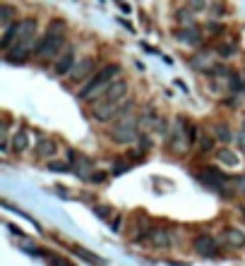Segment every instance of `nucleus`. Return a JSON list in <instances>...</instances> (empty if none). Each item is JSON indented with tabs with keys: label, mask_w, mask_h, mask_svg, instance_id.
Here are the masks:
<instances>
[{
	"label": "nucleus",
	"mask_w": 245,
	"mask_h": 266,
	"mask_svg": "<svg viewBox=\"0 0 245 266\" xmlns=\"http://www.w3.org/2000/svg\"><path fill=\"white\" fill-rule=\"evenodd\" d=\"M152 245L154 247H171L173 245V233L171 230H152Z\"/></svg>",
	"instance_id": "obj_12"
},
{
	"label": "nucleus",
	"mask_w": 245,
	"mask_h": 266,
	"mask_svg": "<svg viewBox=\"0 0 245 266\" xmlns=\"http://www.w3.org/2000/svg\"><path fill=\"white\" fill-rule=\"evenodd\" d=\"M118 122H116V127L111 129V139L116 142V144H132L139 139L137 135V118L135 115H130V103H123V108L118 113Z\"/></svg>",
	"instance_id": "obj_4"
},
{
	"label": "nucleus",
	"mask_w": 245,
	"mask_h": 266,
	"mask_svg": "<svg viewBox=\"0 0 245 266\" xmlns=\"http://www.w3.org/2000/svg\"><path fill=\"white\" fill-rule=\"evenodd\" d=\"M233 53H236V46H233V43H231V46H228V43L219 46V55H221V58H231Z\"/></svg>",
	"instance_id": "obj_19"
},
{
	"label": "nucleus",
	"mask_w": 245,
	"mask_h": 266,
	"mask_svg": "<svg viewBox=\"0 0 245 266\" xmlns=\"http://www.w3.org/2000/svg\"><path fill=\"white\" fill-rule=\"evenodd\" d=\"M209 31H214V34H219V31H221V27H219V24H217V22H212V24H209Z\"/></svg>",
	"instance_id": "obj_26"
},
{
	"label": "nucleus",
	"mask_w": 245,
	"mask_h": 266,
	"mask_svg": "<svg viewBox=\"0 0 245 266\" xmlns=\"http://www.w3.org/2000/svg\"><path fill=\"white\" fill-rule=\"evenodd\" d=\"M188 8H190L192 12H202V10H204V0H190Z\"/></svg>",
	"instance_id": "obj_23"
},
{
	"label": "nucleus",
	"mask_w": 245,
	"mask_h": 266,
	"mask_svg": "<svg viewBox=\"0 0 245 266\" xmlns=\"http://www.w3.org/2000/svg\"><path fill=\"white\" fill-rule=\"evenodd\" d=\"M240 142L245 144V120H243V129H240Z\"/></svg>",
	"instance_id": "obj_27"
},
{
	"label": "nucleus",
	"mask_w": 245,
	"mask_h": 266,
	"mask_svg": "<svg viewBox=\"0 0 245 266\" xmlns=\"http://www.w3.org/2000/svg\"><path fill=\"white\" fill-rule=\"evenodd\" d=\"M75 63H77V55H75L73 48H65L63 53L55 58L53 63V74H58V77H65V74H70L75 70Z\"/></svg>",
	"instance_id": "obj_5"
},
{
	"label": "nucleus",
	"mask_w": 245,
	"mask_h": 266,
	"mask_svg": "<svg viewBox=\"0 0 245 266\" xmlns=\"http://www.w3.org/2000/svg\"><path fill=\"white\" fill-rule=\"evenodd\" d=\"M94 211L99 213L101 218H109V216H113V209H111V206H96Z\"/></svg>",
	"instance_id": "obj_22"
},
{
	"label": "nucleus",
	"mask_w": 245,
	"mask_h": 266,
	"mask_svg": "<svg viewBox=\"0 0 245 266\" xmlns=\"http://www.w3.org/2000/svg\"><path fill=\"white\" fill-rule=\"evenodd\" d=\"M127 89H130V86H127L125 79H116V82L111 84L109 89L94 101L91 118L96 120V122H111L113 118H118L120 108H123V103H125Z\"/></svg>",
	"instance_id": "obj_1"
},
{
	"label": "nucleus",
	"mask_w": 245,
	"mask_h": 266,
	"mask_svg": "<svg viewBox=\"0 0 245 266\" xmlns=\"http://www.w3.org/2000/svg\"><path fill=\"white\" fill-rule=\"evenodd\" d=\"M226 240L231 242V245H233V247H240V245L245 242V238H243V235H240L238 230H233V228H231V230H226Z\"/></svg>",
	"instance_id": "obj_15"
},
{
	"label": "nucleus",
	"mask_w": 245,
	"mask_h": 266,
	"mask_svg": "<svg viewBox=\"0 0 245 266\" xmlns=\"http://www.w3.org/2000/svg\"><path fill=\"white\" fill-rule=\"evenodd\" d=\"M87 180H89V183H103V180H106V173H103V170H96V173H91L89 178H87Z\"/></svg>",
	"instance_id": "obj_21"
},
{
	"label": "nucleus",
	"mask_w": 245,
	"mask_h": 266,
	"mask_svg": "<svg viewBox=\"0 0 245 266\" xmlns=\"http://www.w3.org/2000/svg\"><path fill=\"white\" fill-rule=\"evenodd\" d=\"M243 192H245V185H243Z\"/></svg>",
	"instance_id": "obj_28"
},
{
	"label": "nucleus",
	"mask_w": 245,
	"mask_h": 266,
	"mask_svg": "<svg viewBox=\"0 0 245 266\" xmlns=\"http://www.w3.org/2000/svg\"><path fill=\"white\" fill-rule=\"evenodd\" d=\"M17 34H19V22H12L10 27H5V34H3V41H0V51L8 53L10 48L17 43Z\"/></svg>",
	"instance_id": "obj_7"
},
{
	"label": "nucleus",
	"mask_w": 245,
	"mask_h": 266,
	"mask_svg": "<svg viewBox=\"0 0 245 266\" xmlns=\"http://www.w3.org/2000/svg\"><path fill=\"white\" fill-rule=\"evenodd\" d=\"M207 58H209L207 53L195 55V58H192V60H190V65H192V67H195V70H204V67H207Z\"/></svg>",
	"instance_id": "obj_17"
},
{
	"label": "nucleus",
	"mask_w": 245,
	"mask_h": 266,
	"mask_svg": "<svg viewBox=\"0 0 245 266\" xmlns=\"http://www.w3.org/2000/svg\"><path fill=\"white\" fill-rule=\"evenodd\" d=\"M75 252H77L80 257H84V259H87V261H91V264H99V266H103V261H101V259H96V257H91V254H89V252H87V249L77 247V249H75Z\"/></svg>",
	"instance_id": "obj_18"
},
{
	"label": "nucleus",
	"mask_w": 245,
	"mask_h": 266,
	"mask_svg": "<svg viewBox=\"0 0 245 266\" xmlns=\"http://www.w3.org/2000/svg\"><path fill=\"white\" fill-rule=\"evenodd\" d=\"M219 161L224 165H236L238 156H236V151H231V149H219Z\"/></svg>",
	"instance_id": "obj_13"
},
{
	"label": "nucleus",
	"mask_w": 245,
	"mask_h": 266,
	"mask_svg": "<svg viewBox=\"0 0 245 266\" xmlns=\"http://www.w3.org/2000/svg\"><path fill=\"white\" fill-rule=\"evenodd\" d=\"M228 82H231V86H233L236 92H240V89H243V82H240V77H238L236 72H231V77H228Z\"/></svg>",
	"instance_id": "obj_20"
},
{
	"label": "nucleus",
	"mask_w": 245,
	"mask_h": 266,
	"mask_svg": "<svg viewBox=\"0 0 245 266\" xmlns=\"http://www.w3.org/2000/svg\"><path fill=\"white\" fill-rule=\"evenodd\" d=\"M0 24H3V27H10V24H12V5H3V8H0Z\"/></svg>",
	"instance_id": "obj_14"
},
{
	"label": "nucleus",
	"mask_w": 245,
	"mask_h": 266,
	"mask_svg": "<svg viewBox=\"0 0 245 266\" xmlns=\"http://www.w3.org/2000/svg\"><path fill=\"white\" fill-rule=\"evenodd\" d=\"M29 147V132L24 127H19L12 137H10V149L15 151V154H22V151H27Z\"/></svg>",
	"instance_id": "obj_8"
},
{
	"label": "nucleus",
	"mask_w": 245,
	"mask_h": 266,
	"mask_svg": "<svg viewBox=\"0 0 245 266\" xmlns=\"http://www.w3.org/2000/svg\"><path fill=\"white\" fill-rule=\"evenodd\" d=\"M176 38H178V41H181V43H188V46H195V43H200V31H197V29L192 27H185V29H178V31H176Z\"/></svg>",
	"instance_id": "obj_10"
},
{
	"label": "nucleus",
	"mask_w": 245,
	"mask_h": 266,
	"mask_svg": "<svg viewBox=\"0 0 245 266\" xmlns=\"http://www.w3.org/2000/svg\"><path fill=\"white\" fill-rule=\"evenodd\" d=\"M48 168H51V170H67V168H70V163H55V161H51V163H48Z\"/></svg>",
	"instance_id": "obj_24"
},
{
	"label": "nucleus",
	"mask_w": 245,
	"mask_h": 266,
	"mask_svg": "<svg viewBox=\"0 0 245 266\" xmlns=\"http://www.w3.org/2000/svg\"><path fill=\"white\" fill-rule=\"evenodd\" d=\"M91 70H94V58H84L80 65H75V70L70 74H73L75 82H84V79H89Z\"/></svg>",
	"instance_id": "obj_9"
},
{
	"label": "nucleus",
	"mask_w": 245,
	"mask_h": 266,
	"mask_svg": "<svg viewBox=\"0 0 245 266\" xmlns=\"http://www.w3.org/2000/svg\"><path fill=\"white\" fill-rule=\"evenodd\" d=\"M63 29L65 24L60 19H53L48 29H46V34L41 36V41H37V46H34V53L37 58H44V60H51V58H58V55L63 53L65 48V36H63Z\"/></svg>",
	"instance_id": "obj_3"
},
{
	"label": "nucleus",
	"mask_w": 245,
	"mask_h": 266,
	"mask_svg": "<svg viewBox=\"0 0 245 266\" xmlns=\"http://www.w3.org/2000/svg\"><path fill=\"white\" fill-rule=\"evenodd\" d=\"M55 151H58V142L55 139H39V147H37V156L39 158H51L55 156Z\"/></svg>",
	"instance_id": "obj_11"
},
{
	"label": "nucleus",
	"mask_w": 245,
	"mask_h": 266,
	"mask_svg": "<svg viewBox=\"0 0 245 266\" xmlns=\"http://www.w3.org/2000/svg\"><path fill=\"white\" fill-rule=\"evenodd\" d=\"M53 266H73V264H67V261H65V259H53Z\"/></svg>",
	"instance_id": "obj_25"
},
{
	"label": "nucleus",
	"mask_w": 245,
	"mask_h": 266,
	"mask_svg": "<svg viewBox=\"0 0 245 266\" xmlns=\"http://www.w3.org/2000/svg\"><path fill=\"white\" fill-rule=\"evenodd\" d=\"M192 247H195V252L202 254V257H214L219 252L217 240L212 238V235H207V233H202V235H197V238L192 240Z\"/></svg>",
	"instance_id": "obj_6"
},
{
	"label": "nucleus",
	"mask_w": 245,
	"mask_h": 266,
	"mask_svg": "<svg viewBox=\"0 0 245 266\" xmlns=\"http://www.w3.org/2000/svg\"><path fill=\"white\" fill-rule=\"evenodd\" d=\"M214 135H217V139H221V142H231V129H228L226 125H214Z\"/></svg>",
	"instance_id": "obj_16"
},
{
	"label": "nucleus",
	"mask_w": 245,
	"mask_h": 266,
	"mask_svg": "<svg viewBox=\"0 0 245 266\" xmlns=\"http://www.w3.org/2000/svg\"><path fill=\"white\" fill-rule=\"evenodd\" d=\"M118 74H120V65H103L99 72L96 74H91L87 82L82 84V89L77 92V99L80 101H96L101 94L109 89L111 84L118 79Z\"/></svg>",
	"instance_id": "obj_2"
}]
</instances>
